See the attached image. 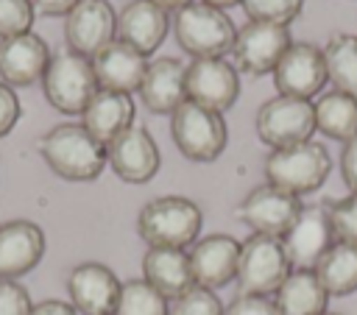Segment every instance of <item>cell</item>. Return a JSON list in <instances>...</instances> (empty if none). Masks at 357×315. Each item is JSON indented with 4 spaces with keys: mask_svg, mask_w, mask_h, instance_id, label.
<instances>
[{
    "mask_svg": "<svg viewBox=\"0 0 357 315\" xmlns=\"http://www.w3.org/2000/svg\"><path fill=\"white\" fill-rule=\"evenodd\" d=\"M106 164L126 184H145L159 173L162 153L151 131L134 123L106 145Z\"/></svg>",
    "mask_w": 357,
    "mask_h": 315,
    "instance_id": "30bf717a",
    "label": "cell"
},
{
    "mask_svg": "<svg viewBox=\"0 0 357 315\" xmlns=\"http://www.w3.org/2000/svg\"><path fill=\"white\" fill-rule=\"evenodd\" d=\"M67 47L92 59L109 42L117 39V14L109 0H78V6L64 17Z\"/></svg>",
    "mask_w": 357,
    "mask_h": 315,
    "instance_id": "5bb4252c",
    "label": "cell"
},
{
    "mask_svg": "<svg viewBox=\"0 0 357 315\" xmlns=\"http://www.w3.org/2000/svg\"><path fill=\"white\" fill-rule=\"evenodd\" d=\"M31 315H78L75 307L70 301H59V298H45L39 304H33Z\"/></svg>",
    "mask_w": 357,
    "mask_h": 315,
    "instance_id": "f35d334b",
    "label": "cell"
},
{
    "mask_svg": "<svg viewBox=\"0 0 357 315\" xmlns=\"http://www.w3.org/2000/svg\"><path fill=\"white\" fill-rule=\"evenodd\" d=\"M167 36V11L153 0H131L117 14V39L139 53H153Z\"/></svg>",
    "mask_w": 357,
    "mask_h": 315,
    "instance_id": "7402d4cb",
    "label": "cell"
},
{
    "mask_svg": "<svg viewBox=\"0 0 357 315\" xmlns=\"http://www.w3.org/2000/svg\"><path fill=\"white\" fill-rule=\"evenodd\" d=\"M265 178L268 184L290 192V195H307L315 192L332 170V156L321 142H298L290 148H276L265 159Z\"/></svg>",
    "mask_w": 357,
    "mask_h": 315,
    "instance_id": "277c9868",
    "label": "cell"
},
{
    "mask_svg": "<svg viewBox=\"0 0 357 315\" xmlns=\"http://www.w3.org/2000/svg\"><path fill=\"white\" fill-rule=\"evenodd\" d=\"M112 315H167V298L156 293L145 279H128L120 287V298Z\"/></svg>",
    "mask_w": 357,
    "mask_h": 315,
    "instance_id": "f1b7e54d",
    "label": "cell"
},
{
    "mask_svg": "<svg viewBox=\"0 0 357 315\" xmlns=\"http://www.w3.org/2000/svg\"><path fill=\"white\" fill-rule=\"evenodd\" d=\"M279 315H324L329 304V293L318 282L315 270L293 268L287 279L273 293Z\"/></svg>",
    "mask_w": 357,
    "mask_h": 315,
    "instance_id": "d4e9b609",
    "label": "cell"
},
{
    "mask_svg": "<svg viewBox=\"0 0 357 315\" xmlns=\"http://www.w3.org/2000/svg\"><path fill=\"white\" fill-rule=\"evenodd\" d=\"M204 212L184 195H159L137 215V231L148 248H187L198 240Z\"/></svg>",
    "mask_w": 357,
    "mask_h": 315,
    "instance_id": "7a4b0ae2",
    "label": "cell"
},
{
    "mask_svg": "<svg viewBox=\"0 0 357 315\" xmlns=\"http://www.w3.org/2000/svg\"><path fill=\"white\" fill-rule=\"evenodd\" d=\"M142 279L167 301L178 298L195 284L190 254L184 248H148L142 256Z\"/></svg>",
    "mask_w": 357,
    "mask_h": 315,
    "instance_id": "cb8c5ba5",
    "label": "cell"
},
{
    "mask_svg": "<svg viewBox=\"0 0 357 315\" xmlns=\"http://www.w3.org/2000/svg\"><path fill=\"white\" fill-rule=\"evenodd\" d=\"M167 315H223V304L215 290L192 284L187 293L167 301Z\"/></svg>",
    "mask_w": 357,
    "mask_h": 315,
    "instance_id": "4dcf8cb0",
    "label": "cell"
},
{
    "mask_svg": "<svg viewBox=\"0 0 357 315\" xmlns=\"http://www.w3.org/2000/svg\"><path fill=\"white\" fill-rule=\"evenodd\" d=\"M45 256V231L25 217L0 223V279L31 273Z\"/></svg>",
    "mask_w": 357,
    "mask_h": 315,
    "instance_id": "d6986e66",
    "label": "cell"
},
{
    "mask_svg": "<svg viewBox=\"0 0 357 315\" xmlns=\"http://www.w3.org/2000/svg\"><path fill=\"white\" fill-rule=\"evenodd\" d=\"M201 3H209V6H215V8H229V6H237V3H243V0H201Z\"/></svg>",
    "mask_w": 357,
    "mask_h": 315,
    "instance_id": "60d3db41",
    "label": "cell"
},
{
    "mask_svg": "<svg viewBox=\"0 0 357 315\" xmlns=\"http://www.w3.org/2000/svg\"><path fill=\"white\" fill-rule=\"evenodd\" d=\"M293 45L287 25H271V22H254L248 20L243 28H237L234 36V59L237 70L245 75H265L273 72L284 50Z\"/></svg>",
    "mask_w": 357,
    "mask_h": 315,
    "instance_id": "8fae6325",
    "label": "cell"
},
{
    "mask_svg": "<svg viewBox=\"0 0 357 315\" xmlns=\"http://www.w3.org/2000/svg\"><path fill=\"white\" fill-rule=\"evenodd\" d=\"M304 209L298 195H290L273 184H259L254 187L237 206V220L245 223L254 234H268V237H284L290 226L296 223L298 212Z\"/></svg>",
    "mask_w": 357,
    "mask_h": 315,
    "instance_id": "9c48e42d",
    "label": "cell"
},
{
    "mask_svg": "<svg viewBox=\"0 0 357 315\" xmlns=\"http://www.w3.org/2000/svg\"><path fill=\"white\" fill-rule=\"evenodd\" d=\"M123 282L103 262H81L67 276V295L78 315H112Z\"/></svg>",
    "mask_w": 357,
    "mask_h": 315,
    "instance_id": "9a60e30c",
    "label": "cell"
},
{
    "mask_svg": "<svg viewBox=\"0 0 357 315\" xmlns=\"http://www.w3.org/2000/svg\"><path fill=\"white\" fill-rule=\"evenodd\" d=\"M92 70H95L100 89L131 95V92H139V84L148 70V56L134 50L131 45L114 39L100 53L92 56Z\"/></svg>",
    "mask_w": 357,
    "mask_h": 315,
    "instance_id": "44dd1931",
    "label": "cell"
},
{
    "mask_svg": "<svg viewBox=\"0 0 357 315\" xmlns=\"http://www.w3.org/2000/svg\"><path fill=\"white\" fill-rule=\"evenodd\" d=\"M324 50V64H326V78L337 92H346L357 98V33H332L326 39Z\"/></svg>",
    "mask_w": 357,
    "mask_h": 315,
    "instance_id": "83f0119b",
    "label": "cell"
},
{
    "mask_svg": "<svg viewBox=\"0 0 357 315\" xmlns=\"http://www.w3.org/2000/svg\"><path fill=\"white\" fill-rule=\"evenodd\" d=\"M170 137L190 162H215L229 142V128L220 112L184 100L170 114Z\"/></svg>",
    "mask_w": 357,
    "mask_h": 315,
    "instance_id": "8992f818",
    "label": "cell"
},
{
    "mask_svg": "<svg viewBox=\"0 0 357 315\" xmlns=\"http://www.w3.org/2000/svg\"><path fill=\"white\" fill-rule=\"evenodd\" d=\"M254 125H257V137L265 145H271V151L307 142L315 134L312 100L290 98V95H276V98L265 100L257 109Z\"/></svg>",
    "mask_w": 357,
    "mask_h": 315,
    "instance_id": "ba28073f",
    "label": "cell"
},
{
    "mask_svg": "<svg viewBox=\"0 0 357 315\" xmlns=\"http://www.w3.org/2000/svg\"><path fill=\"white\" fill-rule=\"evenodd\" d=\"M50 56L47 42L33 31L0 39V81L8 86H31L42 81Z\"/></svg>",
    "mask_w": 357,
    "mask_h": 315,
    "instance_id": "ac0fdd59",
    "label": "cell"
},
{
    "mask_svg": "<svg viewBox=\"0 0 357 315\" xmlns=\"http://www.w3.org/2000/svg\"><path fill=\"white\" fill-rule=\"evenodd\" d=\"M324 315H340V312H329V309H326V312H324Z\"/></svg>",
    "mask_w": 357,
    "mask_h": 315,
    "instance_id": "b9f144b4",
    "label": "cell"
},
{
    "mask_svg": "<svg viewBox=\"0 0 357 315\" xmlns=\"http://www.w3.org/2000/svg\"><path fill=\"white\" fill-rule=\"evenodd\" d=\"M240 95L237 67L223 56L215 59H192L187 64V100L206 106L212 112H229Z\"/></svg>",
    "mask_w": 357,
    "mask_h": 315,
    "instance_id": "7c38bea8",
    "label": "cell"
},
{
    "mask_svg": "<svg viewBox=\"0 0 357 315\" xmlns=\"http://www.w3.org/2000/svg\"><path fill=\"white\" fill-rule=\"evenodd\" d=\"M290 259L279 237L251 234L240 243V262H237V287L248 295H273L279 284L290 273Z\"/></svg>",
    "mask_w": 357,
    "mask_h": 315,
    "instance_id": "52a82bcc",
    "label": "cell"
},
{
    "mask_svg": "<svg viewBox=\"0 0 357 315\" xmlns=\"http://www.w3.org/2000/svg\"><path fill=\"white\" fill-rule=\"evenodd\" d=\"M304 0H243V11L254 22L290 25L301 14Z\"/></svg>",
    "mask_w": 357,
    "mask_h": 315,
    "instance_id": "f546056e",
    "label": "cell"
},
{
    "mask_svg": "<svg viewBox=\"0 0 357 315\" xmlns=\"http://www.w3.org/2000/svg\"><path fill=\"white\" fill-rule=\"evenodd\" d=\"M324 50L312 42H293L273 70V86L279 95L310 100L326 84Z\"/></svg>",
    "mask_w": 357,
    "mask_h": 315,
    "instance_id": "4fadbf2b",
    "label": "cell"
},
{
    "mask_svg": "<svg viewBox=\"0 0 357 315\" xmlns=\"http://www.w3.org/2000/svg\"><path fill=\"white\" fill-rule=\"evenodd\" d=\"M335 243L337 237H335L326 206H304L296 223L290 226V231L282 237L290 268H304V270H312Z\"/></svg>",
    "mask_w": 357,
    "mask_h": 315,
    "instance_id": "2e32d148",
    "label": "cell"
},
{
    "mask_svg": "<svg viewBox=\"0 0 357 315\" xmlns=\"http://www.w3.org/2000/svg\"><path fill=\"white\" fill-rule=\"evenodd\" d=\"M33 14V0H0V39L31 31Z\"/></svg>",
    "mask_w": 357,
    "mask_h": 315,
    "instance_id": "d6a6232c",
    "label": "cell"
},
{
    "mask_svg": "<svg viewBox=\"0 0 357 315\" xmlns=\"http://www.w3.org/2000/svg\"><path fill=\"white\" fill-rule=\"evenodd\" d=\"M33 301L17 279H0V315H31Z\"/></svg>",
    "mask_w": 357,
    "mask_h": 315,
    "instance_id": "836d02e7",
    "label": "cell"
},
{
    "mask_svg": "<svg viewBox=\"0 0 357 315\" xmlns=\"http://www.w3.org/2000/svg\"><path fill=\"white\" fill-rule=\"evenodd\" d=\"M190 268L198 287L218 290L237 279V262H240V243L231 234H206L192 243Z\"/></svg>",
    "mask_w": 357,
    "mask_h": 315,
    "instance_id": "e0dca14e",
    "label": "cell"
},
{
    "mask_svg": "<svg viewBox=\"0 0 357 315\" xmlns=\"http://www.w3.org/2000/svg\"><path fill=\"white\" fill-rule=\"evenodd\" d=\"M173 33L184 53L192 59H215L231 53L237 28L223 8L192 0L173 17Z\"/></svg>",
    "mask_w": 357,
    "mask_h": 315,
    "instance_id": "3957f363",
    "label": "cell"
},
{
    "mask_svg": "<svg viewBox=\"0 0 357 315\" xmlns=\"http://www.w3.org/2000/svg\"><path fill=\"white\" fill-rule=\"evenodd\" d=\"M98 78L92 59L64 47L50 56V64L42 75V92L47 103L61 114H81L98 92Z\"/></svg>",
    "mask_w": 357,
    "mask_h": 315,
    "instance_id": "5b68a950",
    "label": "cell"
},
{
    "mask_svg": "<svg viewBox=\"0 0 357 315\" xmlns=\"http://www.w3.org/2000/svg\"><path fill=\"white\" fill-rule=\"evenodd\" d=\"M20 114H22V106H20V98H17L14 86L0 81V137H6L17 125Z\"/></svg>",
    "mask_w": 357,
    "mask_h": 315,
    "instance_id": "d590c367",
    "label": "cell"
},
{
    "mask_svg": "<svg viewBox=\"0 0 357 315\" xmlns=\"http://www.w3.org/2000/svg\"><path fill=\"white\" fill-rule=\"evenodd\" d=\"M159 8H165V11H178V8H184L187 3H192V0H153Z\"/></svg>",
    "mask_w": 357,
    "mask_h": 315,
    "instance_id": "ab89813d",
    "label": "cell"
},
{
    "mask_svg": "<svg viewBox=\"0 0 357 315\" xmlns=\"http://www.w3.org/2000/svg\"><path fill=\"white\" fill-rule=\"evenodd\" d=\"M315 131H321L329 139L349 142L357 137V98L329 89L315 103Z\"/></svg>",
    "mask_w": 357,
    "mask_h": 315,
    "instance_id": "484cf974",
    "label": "cell"
},
{
    "mask_svg": "<svg viewBox=\"0 0 357 315\" xmlns=\"http://www.w3.org/2000/svg\"><path fill=\"white\" fill-rule=\"evenodd\" d=\"M81 125L100 142L109 145L117 134H123L128 125H134V100L126 92L98 89L95 98L81 112Z\"/></svg>",
    "mask_w": 357,
    "mask_h": 315,
    "instance_id": "603a6c76",
    "label": "cell"
},
{
    "mask_svg": "<svg viewBox=\"0 0 357 315\" xmlns=\"http://www.w3.org/2000/svg\"><path fill=\"white\" fill-rule=\"evenodd\" d=\"M139 98L153 114H173L187 100V67L173 56H156L148 61L139 84Z\"/></svg>",
    "mask_w": 357,
    "mask_h": 315,
    "instance_id": "ffe728a7",
    "label": "cell"
},
{
    "mask_svg": "<svg viewBox=\"0 0 357 315\" xmlns=\"http://www.w3.org/2000/svg\"><path fill=\"white\" fill-rule=\"evenodd\" d=\"M326 212H329L335 237L340 243L357 245V192H349L346 198L326 203Z\"/></svg>",
    "mask_w": 357,
    "mask_h": 315,
    "instance_id": "1f68e13d",
    "label": "cell"
},
{
    "mask_svg": "<svg viewBox=\"0 0 357 315\" xmlns=\"http://www.w3.org/2000/svg\"><path fill=\"white\" fill-rule=\"evenodd\" d=\"M329 298L351 295L357 293V245L351 243H335L312 268Z\"/></svg>",
    "mask_w": 357,
    "mask_h": 315,
    "instance_id": "4316f807",
    "label": "cell"
},
{
    "mask_svg": "<svg viewBox=\"0 0 357 315\" xmlns=\"http://www.w3.org/2000/svg\"><path fill=\"white\" fill-rule=\"evenodd\" d=\"M223 315H279V307H276V301L271 295L240 293L223 307Z\"/></svg>",
    "mask_w": 357,
    "mask_h": 315,
    "instance_id": "e575fe53",
    "label": "cell"
},
{
    "mask_svg": "<svg viewBox=\"0 0 357 315\" xmlns=\"http://www.w3.org/2000/svg\"><path fill=\"white\" fill-rule=\"evenodd\" d=\"M39 153L64 181H92L106 167V145H100L81 123L53 125L39 139Z\"/></svg>",
    "mask_w": 357,
    "mask_h": 315,
    "instance_id": "6da1fadb",
    "label": "cell"
},
{
    "mask_svg": "<svg viewBox=\"0 0 357 315\" xmlns=\"http://www.w3.org/2000/svg\"><path fill=\"white\" fill-rule=\"evenodd\" d=\"M75 6L78 0H33V8L45 17H67Z\"/></svg>",
    "mask_w": 357,
    "mask_h": 315,
    "instance_id": "74e56055",
    "label": "cell"
},
{
    "mask_svg": "<svg viewBox=\"0 0 357 315\" xmlns=\"http://www.w3.org/2000/svg\"><path fill=\"white\" fill-rule=\"evenodd\" d=\"M340 178L349 187V192H357V137L343 142V151H340Z\"/></svg>",
    "mask_w": 357,
    "mask_h": 315,
    "instance_id": "8d00e7d4",
    "label": "cell"
}]
</instances>
